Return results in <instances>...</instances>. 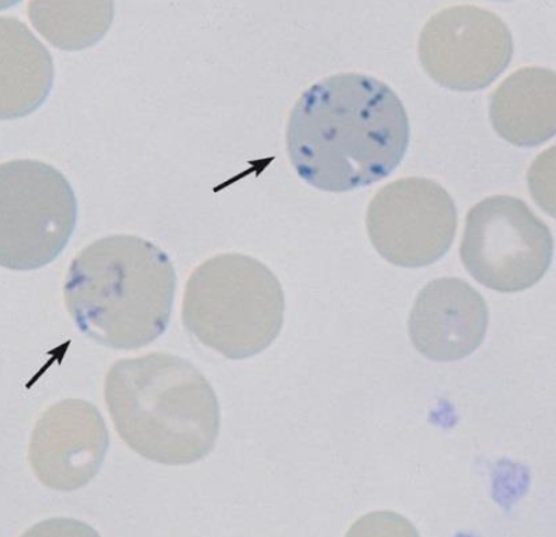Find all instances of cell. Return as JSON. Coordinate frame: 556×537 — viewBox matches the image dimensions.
Here are the masks:
<instances>
[{
	"instance_id": "1",
	"label": "cell",
	"mask_w": 556,
	"mask_h": 537,
	"mask_svg": "<svg viewBox=\"0 0 556 537\" xmlns=\"http://www.w3.org/2000/svg\"><path fill=\"white\" fill-rule=\"evenodd\" d=\"M410 141L404 104L388 84L340 73L303 92L286 133L287 154L307 185L345 192L369 187L400 166Z\"/></svg>"
},
{
	"instance_id": "2",
	"label": "cell",
	"mask_w": 556,
	"mask_h": 537,
	"mask_svg": "<svg viewBox=\"0 0 556 537\" xmlns=\"http://www.w3.org/2000/svg\"><path fill=\"white\" fill-rule=\"evenodd\" d=\"M177 275L168 255L136 235H111L74 258L63 295L74 324L115 350L141 349L169 324Z\"/></svg>"
},
{
	"instance_id": "3",
	"label": "cell",
	"mask_w": 556,
	"mask_h": 537,
	"mask_svg": "<svg viewBox=\"0 0 556 537\" xmlns=\"http://www.w3.org/2000/svg\"><path fill=\"white\" fill-rule=\"evenodd\" d=\"M104 397L117 435L156 464L198 463L215 448L220 408L215 390L194 364L152 352L113 364Z\"/></svg>"
},
{
	"instance_id": "4",
	"label": "cell",
	"mask_w": 556,
	"mask_h": 537,
	"mask_svg": "<svg viewBox=\"0 0 556 537\" xmlns=\"http://www.w3.org/2000/svg\"><path fill=\"white\" fill-rule=\"evenodd\" d=\"M285 294L276 275L255 258L223 253L189 277L184 325L203 346L230 360L269 348L285 321Z\"/></svg>"
},
{
	"instance_id": "5",
	"label": "cell",
	"mask_w": 556,
	"mask_h": 537,
	"mask_svg": "<svg viewBox=\"0 0 556 537\" xmlns=\"http://www.w3.org/2000/svg\"><path fill=\"white\" fill-rule=\"evenodd\" d=\"M77 218L76 195L58 168L29 159L0 166V265L30 272L52 263Z\"/></svg>"
},
{
	"instance_id": "6",
	"label": "cell",
	"mask_w": 556,
	"mask_h": 537,
	"mask_svg": "<svg viewBox=\"0 0 556 537\" xmlns=\"http://www.w3.org/2000/svg\"><path fill=\"white\" fill-rule=\"evenodd\" d=\"M553 236L526 202L494 196L467 214L459 255L477 283L501 294L526 291L547 274Z\"/></svg>"
},
{
	"instance_id": "7",
	"label": "cell",
	"mask_w": 556,
	"mask_h": 537,
	"mask_svg": "<svg viewBox=\"0 0 556 537\" xmlns=\"http://www.w3.org/2000/svg\"><path fill=\"white\" fill-rule=\"evenodd\" d=\"M367 229L374 249L402 267L431 265L446 254L457 230V210L437 182L406 177L381 188L369 203Z\"/></svg>"
},
{
	"instance_id": "8",
	"label": "cell",
	"mask_w": 556,
	"mask_h": 537,
	"mask_svg": "<svg viewBox=\"0 0 556 537\" xmlns=\"http://www.w3.org/2000/svg\"><path fill=\"white\" fill-rule=\"evenodd\" d=\"M417 52L433 82L470 92L488 88L507 70L515 46L508 26L495 13L455 5L427 21Z\"/></svg>"
},
{
	"instance_id": "9",
	"label": "cell",
	"mask_w": 556,
	"mask_h": 537,
	"mask_svg": "<svg viewBox=\"0 0 556 537\" xmlns=\"http://www.w3.org/2000/svg\"><path fill=\"white\" fill-rule=\"evenodd\" d=\"M109 448V428L98 408L68 399L52 404L38 419L28 460L42 486L71 492L98 476Z\"/></svg>"
},
{
	"instance_id": "10",
	"label": "cell",
	"mask_w": 556,
	"mask_h": 537,
	"mask_svg": "<svg viewBox=\"0 0 556 537\" xmlns=\"http://www.w3.org/2000/svg\"><path fill=\"white\" fill-rule=\"evenodd\" d=\"M488 327L485 299L457 277L427 284L417 295L408 320L413 346L435 362L470 357L483 344Z\"/></svg>"
},
{
	"instance_id": "11",
	"label": "cell",
	"mask_w": 556,
	"mask_h": 537,
	"mask_svg": "<svg viewBox=\"0 0 556 537\" xmlns=\"http://www.w3.org/2000/svg\"><path fill=\"white\" fill-rule=\"evenodd\" d=\"M555 72L521 68L502 83L490 100V121L497 135L518 147L548 142L556 132Z\"/></svg>"
},
{
	"instance_id": "12",
	"label": "cell",
	"mask_w": 556,
	"mask_h": 537,
	"mask_svg": "<svg viewBox=\"0 0 556 537\" xmlns=\"http://www.w3.org/2000/svg\"><path fill=\"white\" fill-rule=\"evenodd\" d=\"M0 64L3 121L29 115L48 100L55 78L51 53L13 16L0 18Z\"/></svg>"
},
{
	"instance_id": "13",
	"label": "cell",
	"mask_w": 556,
	"mask_h": 537,
	"mask_svg": "<svg viewBox=\"0 0 556 537\" xmlns=\"http://www.w3.org/2000/svg\"><path fill=\"white\" fill-rule=\"evenodd\" d=\"M31 25L53 48L80 51L98 45L114 20V3L47 2L34 0L28 5Z\"/></svg>"
}]
</instances>
